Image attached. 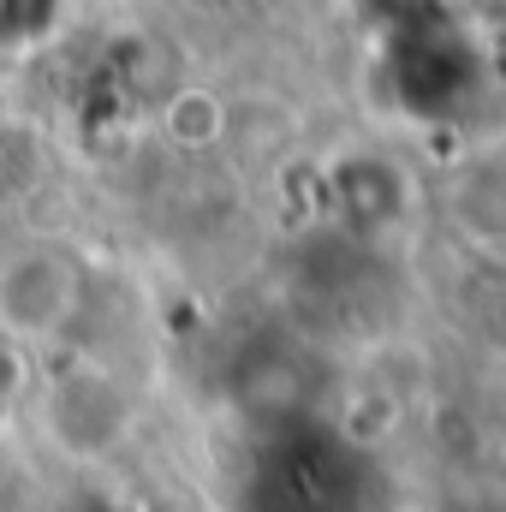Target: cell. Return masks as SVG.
<instances>
[{
  "instance_id": "3957f363",
  "label": "cell",
  "mask_w": 506,
  "mask_h": 512,
  "mask_svg": "<svg viewBox=\"0 0 506 512\" xmlns=\"http://www.w3.org/2000/svg\"><path fill=\"white\" fill-rule=\"evenodd\" d=\"M221 102L209 96V90H179L167 108H161V131L179 143V149H203V143H215L221 137Z\"/></svg>"
},
{
  "instance_id": "6da1fadb",
  "label": "cell",
  "mask_w": 506,
  "mask_h": 512,
  "mask_svg": "<svg viewBox=\"0 0 506 512\" xmlns=\"http://www.w3.org/2000/svg\"><path fill=\"white\" fill-rule=\"evenodd\" d=\"M131 423H137L131 387L108 364H96V358H72L66 370H54L48 382L36 387V429L72 465L114 459L126 447Z\"/></svg>"
},
{
  "instance_id": "8992f818",
  "label": "cell",
  "mask_w": 506,
  "mask_h": 512,
  "mask_svg": "<svg viewBox=\"0 0 506 512\" xmlns=\"http://www.w3.org/2000/svg\"><path fill=\"white\" fill-rule=\"evenodd\" d=\"M465 12L477 24H506V0H465Z\"/></svg>"
},
{
  "instance_id": "277c9868",
  "label": "cell",
  "mask_w": 506,
  "mask_h": 512,
  "mask_svg": "<svg viewBox=\"0 0 506 512\" xmlns=\"http://www.w3.org/2000/svg\"><path fill=\"white\" fill-rule=\"evenodd\" d=\"M66 18V0H0V48H36Z\"/></svg>"
},
{
  "instance_id": "5b68a950",
  "label": "cell",
  "mask_w": 506,
  "mask_h": 512,
  "mask_svg": "<svg viewBox=\"0 0 506 512\" xmlns=\"http://www.w3.org/2000/svg\"><path fill=\"white\" fill-rule=\"evenodd\" d=\"M24 387H30V352L0 334V423L12 417V405L24 399Z\"/></svg>"
},
{
  "instance_id": "7a4b0ae2",
  "label": "cell",
  "mask_w": 506,
  "mask_h": 512,
  "mask_svg": "<svg viewBox=\"0 0 506 512\" xmlns=\"http://www.w3.org/2000/svg\"><path fill=\"white\" fill-rule=\"evenodd\" d=\"M90 292L84 256L54 239H30L12 256H0V334L24 352L66 340Z\"/></svg>"
},
{
  "instance_id": "52a82bcc",
  "label": "cell",
  "mask_w": 506,
  "mask_h": 512,
  "mask_svg": "<svg viewBox=\"0 0 506 512\" xmlns=\"http://www.w3.org/2000/svg\"><path fill=\"white\" fill-rule=\"evenodd\" d=\"M72 512H96V507H72Z\"/></svg>"
}]
</instances>
